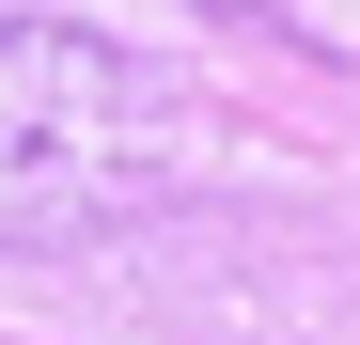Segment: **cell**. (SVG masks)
Returning a JSON list of instances; mask_svg holds the SVG:
<instances>
[{"label": "cell", "mask_w": 360, "mask_h": 345, "mask_svg": "<svg viewBox=\"0 0 360 345\" xmlns=\"http://www.w3.org/2000/svg\"><path fill=\"white\" fill-rule=\"evenodd\" d=\"M188 157H204V110L157 63H126L110 32H63V16H0V236L110 220L172 189Z\"/></svg>", "instance_id": "cell-1"}]
</instances>
